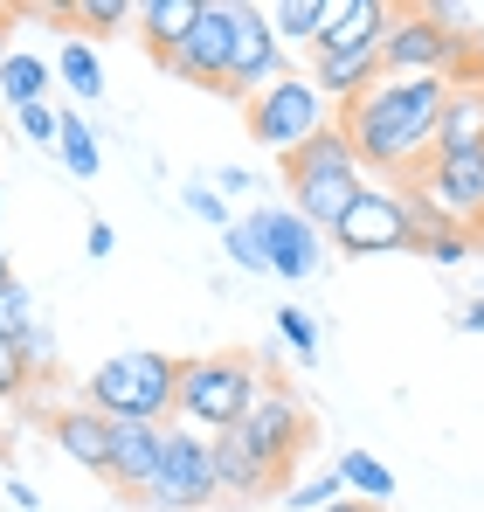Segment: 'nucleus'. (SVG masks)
Instances as JSON below:
<instances>
[{"label": "nucleus", "mask_w": 484, "mask_h": 512, "mask_svg": "<svg viewBox=\"0 0 484 512\" xmlns=\"http://www.w3.org/2000/svg\"><path fill=\"white\" fill-rule=\"evenodd\" d=\"M83 402L104 416V423H118V416H132V423H160L173 416V402H180V360L173 353H111L97 374H90V388H83Z\"/></svg>", "instance_id": "obj_5"}, {"label": "nucleus", "mask_w": 484, "mask_h": 512, "mask_svg": "<svg viewBox=\"0 0 484 512\" xmlns=\"http://www.w3.org/2000/svg\"><path fill=\"white\" fill-rule=\"evenodd\" d=\"M457 326H464V333H484V298H471V305L457 312Z\"/></svg>", "instance_id": "obj_37"}, {"label": "nucleus", "mask_w": 484, "mask_h": 512, "mask_svg": "<svg viewBox=\"0 0 484 512\" xmlns=\"http://www.w3.org/2000/svg\"><path fill=\"white\" fill-rule=\"evenodd\" d=\"M284 180H291V208L319 229V236H332L339 229V215L360 201V187H367V173H360V160H353V146H346V132H339V118L325 125L319 139H305L298 153H284Z\"/></svg>", "instance_id": "obj_4"}, {"label": "nucleus", "mask_w": 484, "mask_h": 512, "mask_svg": "<svg viewBox=\"0 0 484 512\" xmlns=\"http://www.w3.org/2000/svg\"><path fill=\"white\" fill-rule=\"evenodd\" d=\"M443 97H450V77H374L353 104H339V132H346L360 173H381L388 187L415 180L429 167Z\"/></svg>", "instance_id": "obj_1"}, {"label": "nucleus", "mask_w": 484, "mask_h": 512, "mask_svg": "<svg viewBox=\"0 0 484 512\" xmlns=\"http://www.w3.org/2000/svg\"><path fill=\"white\" fill-rule=\"evenodd\" d=\"M332 118H339V111H332V97H325L312 77H298V70H284L277 84H263L249 104H242L249 139H256V146H270V153H298L305 139H319Z\"/></svg>", "instance_id": "obj_6"}, {"label": "nucleus", "mask_w": 484, "mask_h": 512, "mask_svg": "<svg viewBox=\"0 0 484 512\" xmlns=\"http://www.w3.org/2000/svg\"><path fill=\"white\" fill-rule=\"evenodd\" d=\"M7 277H14V270H7V250H0V284H7Z\"/></svg>", "instance_id": "obj_41"}, {"label": "nucleus", "mask_w": 484, "mask_h": 512, "mask_svg": "<svg viewBox=\"0 0 484 512\" xmlns=\"http://www.w3.org/2000/svg\"><path fill=\"white\" fill-rule=\"evenodd\" d=\"M263 367L256 353H201V360H180V402L173 416L201 436H222V429H242V416L256 409L263 395Z\"/></svg>", "instance_id": "obj_3"}, {"label": "nucleus", "mask_w": 484, "mask_h": 512, "mask_svg": "<svg viewBox=\"0 0 484 512\" xmlns=\"http://www.w3.org/2000/svg\"><path fill=\"white\" fill-rule=\"evenodd\" d=\"M194 14H201V0H139V7H132V21H139L146 49L160 56V70L180 56V42H187V28H194Z\"/></svg>", "instance_id": "obj_19"}, {"label": "nucleus", "mask_w": 484, "mask_h": 512, "mask_svg": "<svg viewBox=\"0 0 484 512\" xmlns=\"http://www.w3.org/2000/svg\"><path fill=\"white\" fill-rule=\"evenodd\" d=\"M277 340L291 346L298 360H312V353H319V326H312V312H298V305H277Z\"/></svg>", "instance_id": "obj_29"}, {"label": "nucleus", "mask_w": 484, "mask_h": 512, "mask_svg": "<svg viewBox=\"0 0 484 512\" xmlns=\"http://www.w3.org/2000/svg\"><path fill=\"white\" fill-rule=\"evenodd\" d=\"M305 77H312V84L332 97V111H339V104H353L360 90L381 77V49H374V56H312V70H305Z\"/></svg>", "instance_id": "obj_20"}, {"label": "nucleus", "mask_w": 484, "mask_h": 512, "mask_svg": "<svg viewBox=\"0 0 484 512\" xmlns=\"http://www.w3.org/2000/svg\"><path fill=\"white\" fill-rule=\"evenodd\" d=\"M28 333H35V298H28L21 277H7V284H0V340L21 346Z\"/></svg>", "instance_id": "obj_27"}, {"label": "nucleus", "mask_w": 484, "mask_h": 512, "mask_svg": "<svg viewBox=\"0 0 484 512\" xmlns=\"http://www.w3.org/2000/svg\"><path fill=\"white\" fill-rule=\"evenodd\" d=\"M325 512H374L367 499H339V506H325Z\"/></svg>", "instance_id": "obj_39"}, {"label": "nucleus", "mask_w": 484, "mask_h": 512, "mask_svg": "<svg viewBox=\"0 0 484 512\" xmlns=\"http://www.w3.org/2000/svg\"><path fill=\"white\" fill-rule=\"evenodd\" d=\"M7 499H14L21 512H35V485H21V478H7Z\"/></svg>", "instance_id": "obj_38"}, {"label": "nucleus", "mask_w": 484, "mask_h": 512, "mask_svg": "<svg viewBox=\"0 0 484 512\" xmlns=\"http://www.w3.org/2000/svg\"><path fill=\"white\" fill-rule=\"evenodd\" d=\"M187 208H194L201 222H215V229H229V201H222L215 187H187Z\"/></svg>", "instance_id": "obj_34"}, {"label": "nucleus", "mask_w": 484, "mask_h": 512, "mask_svg": "<svg viewBox=\"0 0 484 512\" xmlns=\"http://www.w3.org/2000/svg\"><path fill=\"white\" fill-rule=\"evenodd\" d=\"M160 443H166V423H132V416H118L111 423V485H125V492H146L153 478H160Z\"/></svg>", "instance_id": "obj_16"}, {"label": "nucleus", "mask_w": 484, "mask_h": 512, "mask_svg": "<svg viewBox=\"0 0 484 512\" xmlns=\"http://www.w3.org/2000/svg\"><path fill=\"white\" fill-rule=\"evenodd\" d=\"M56 77L77 90L83 104H90V97H104V63H97V42H90V35H70V42H63V56H56Z\"/></svg>", "instance_id": "obj_24"}, {"label": "nucleus", "mask_w": 484, "mask_h": 512, "mask_svg": "<svg viewBox=\"0 0 484 512\" xmlns=\"http://www.w3.org/2000/svg\"><path fill=\"white\" fill-rule=\"evenodd\" d=\"M49 84H56V70H49L42 56H21V49H7V63H0V97H7L14 111H28V104H49Z\"/></svg>", "instance_id": "obj_21"}, {"label": "nucleus", "mask_w": 484, "mask_h": 512, "mask_svg": "<svg viewBox=\"0 0 484 512\" xmlns=\"http://www.w3.org/2000/svg\"><path fill=\"white\" fill-rule=\"evenodd\" d=\"M408 208L422 229H471L484 222V153L478 160H429L408 180Z\"/></svg>", "instance_id": "obj_9"}, {"label": "nucleus", "mask_w": 484, "mask_h": 512, "mask_svg": "<svg viewBox=\"0 0 484 512\" xmlns=\"http://www.w3.org/2000/svg\"><path fill=\"white\" fill-rule=\"evenodd\" d=\"M284 77V49H277V28H270V7H249L236 0V42H229V90L222 97H256L263 84Z\"/></svg>", "instance_id": "obj_13"}, {"label": "nucleus", "mask_w": 484, "mask_h": 512, "mask_svg": "<svg viewBox=\"0 0 484 512\" xmlns=\"http://www.w3.org/2000/svg\"><path fill=\"white\" fill-rule=\"evenodd\" d=\"M0 14H7V7H0Z\"/></svg>", "instance_id": "obj_42"}, {"label": "nucleus", "mask_w": 484, "mask_h": 512, "mask_svg": "<svg viewBox=\"0 0 484 512\" xmlns=\"http://www.w3.org/2000/svg\"><path fill=\"white\" fill-rule=\"evenodd\" d=\"M325 7H332V0H277V7H270L277 49H312L319 28H325Z\"/></svg>", "instance_id": "obj_23"}, {"label": "nucleus", "mask_w": 484, "mask_h": 512, "mask_svg": "<svg viewBox=\"0 0 484 512\" xmlns=\"http://www.w3.org/2000/svg\"><path fill=\"white\" fill-rule=\"evenodd\" d=\"M415 250L429 256V263H471V256H478V236H471V229H422Z\"/></svg>", "instance_id": "obj_28"}, {"label": "nucleus", "mask_w": 484, "mask_h": 512, "mask_svg": "<svg viewBox=\"0 0 484 512\" xmlns=\"http://www.w3.org/2000/svg\"><path fill=\"white\" fill-rule=\"evenodd\" d=\"M7 14H14V7H7ZM7 14H0V63H7Z\"/></svg>", "instance_id": "obj_40"}, {"label": "nucleus", "mask_w": 484, "mask_h": 512, "mask_svg": "<svg viewBox=\"0 0 484 512\" xmlns=\"http://www.w3.org/2000/svg\"><path fill=\"white\" fill-rule=\"evenodd\" d=\"M478 153H484V70H464L443 97L429 160H478Z\"/></svg>", "instance_id": "obj_14"}, {"label": "nucleus", "mask_w": 484, "mask_h": 512, "mask_svg": "<svg viewBox=\"0 0 484 512\" xmlns=\"http://www.w3.org/2000/svg\"><path fill=\"white\" fill-rule=\"evenodd\" d=\"M222 250H229V263H242V270H270V263H263V243L249 236V222H229V229H222Z\"/></svg>", "instance_id": "obj_33"}, {"label": "nucleus", "mask_w": 484, "mask_h": 512, "mask_svg": "<svg viewBox=\"0 0 484 512\" xmlns=\"http://www.w3.org/2000/svg\"><path fill=\"white\" fill-rule=\"evenodd\" d=\"M49 436L63 457H77V471H111V423L83 402V409H56L49 416Z\"/></svg>", "instance_id": "obj_17"}, {"label": "nucleus", "mask_w": 484, "mask_h": 512, "mask_svg": "<svg viewBox=\"0 0 484 512\" xmlns=\"http://www.w3.org/2000/svg\"><path fill=\"white\" fill-rule=\"evenodd\" d=\"M28 381H35V367L21 360V346H14V340H0V402L28 395Z\"/></svg>", "instance_id": "obj_31"}, {"label": "nucleus", "mask_w": 484, "mask_h": 512, "mask_svg": "<svg viewBox=\"0 0 484 512\" xmlns=\"http://www.w3.org/2000/svg\"><path fill=\"white\" fill-rule=\"evenodd\" d=\"M236 436L256 450V464H263V471L277 478V492H284L291 471H298V457H305V443H312V409H305L284 381H263V395H256V409L242 416Z\"/></svg>", "instance_id": "obj_7"}, {"label": "nucleus", "mask_w": 484, "mask_h": 512, "mask_svg": "<svg viewBox=\"0 0 484 512\" xmlns=\"http://www.w3.org/2000/svg\"><path fill=\"white\" fill-rule=\"evenodd\" d=\"M415 236H422V222H415L408 194H402V187L367 180V187H360V201L339 215V229H332L325 243H332V250H346V256H395V250H415Z\"/></svg>", "instance_id": "obj_8"}, {"label": "nucleus", "mask_w": 484, "mask_h": 512, "mask_svg": "<svg viewBox=\"0 0 484 512\" xmlns=\"http://www.w3.org/2000/svg\"><path fill=\"white\" fill-rule=\"evenodd\" d=\"M56 153H63V167L77 173V180H90V173H97V132L83 125L77 111H63V132H56Z\"/></svg>", "instance_id": "obj_26"}, {"label": "nucleus", "mask_w": 484, "mask_h": 512, "mask_svg": "<svg viewBox=\"0 0 484 512\" xmlns=\"http://www.w3.org/2000/svg\"><path fill=\"white\" fill-rule=\"evenodd\" d=\"M332 471H339L346 499H367V506H381V499L395 492V471H388V464H381L374 450H346V457H339Z\"/></svg>", "instance_id": "obj_22"}, {"label": "nucleus", "mask_w": 484, "mask_h": 512, "mask_svg": "<svg viewBox=\"0 0 484 512\" xmlns=\"http://www.w3.org/2000/svg\"><path fill=\"white\" fill-rule=\"evenodd\" d=\"M249 236L263 243L270 277H284V284H305V277L325 263V236L298 215V208H256V215H249Z\"/></svg>", "instance_id": "obj_12"}, {"label": "nucleus", "mask_w": 484, "mask_h": 512, "mask_svg": "<svg viewBox=\"0 0 484 512\" xmlns=\"http://www.w3.org/2000/svg\"><path fill=\"white\" fill-rule=\"evenodd\" d=\"M118 250V229L111 222H90V236H83V256H111Z\"/></svg>", "instance_id": "obj_35"}, {"label": "nucleus", "mask_w": 484, "mask_h": 512, "mask_svg": "<svg viewBox=\"0 0 484 512\" xmlns=\"http://www.w3.org/2000/svg\"><path fill=\"white\" fill-rule=\"evenodd\" d=\"M14 125H21V139H35V146H56V132H63V111H56V104H28V111H14Z\"/></svg>", "instance_id": "obj_30"}, {"label": "nucleus", "mask_w": 484, "mask_h": 512, "mask_svg": "<svg viewBox=\"0 0 484 512\" xmlns=\"http://www.w3.org/2000/svg\"><path fill=\"white\" fill-rule=\"evenodd\" d=\"M388 28H395V7L388 0H332L312 56H374Z\"/></svg>", "instance_id": "obj_15"}, {"label": "nucleus", "mask_w": 484, "mask_h": 512, "mask_svg": "<svg viewBox=\"0 0 484 512\" xmlns=\"http://www.w3.org/2000/svg\"><path fill=\"white\" fill-rule=\"evenodd\" d=\"M229 42H236V0H201L194 28H187V42L166 70L201 90H229Z\"/></svg>", "instance_id": "obj_11"}, {"label": "nucleus", "mask_w": 484, "mask_h": 512, "mask_svg": "<svg viewBox=\"0 0 484 512\" xmlns=\"http://www.w3.org/2000/svg\"><path fill=\"white\" fill-rule=\"evenodd\" d=\"M208 457H215V485H222V499H263V492H277V478L256 464V450L242 443L236 429L208 436Z\"/></svg>", "instance_id": "obj_18"}, {"label": "nucleus", "mask_w": 484, "mask_h": 512, "mask_svg": "<svg viewBox=\"0 0 484 512\" xmlns=\"http://www.w3.org/2000/svg\"><path fill=\"white\" fill-rule=\"evenodd\" d=\"M49 353H56V346H49V333H42V326H35V333H28V340H21V360H28V367H35V374H42V367H49Z\"/></svg>", "instance_id": "obj_36"}, {"label": "nucleus", "mask_w": 484, "mask_h": 512, "mask_svg": "<svg viewBox=\"0 0 484 512\" xmlns=\"http://www.w3.org/2000/svg\"><path fill=\"white\" fill-rule=\"evenodd\" d=\"M478 298H484V291H478Z\"/></svg>", "instance_id": "obj_43"}, {"label": "nucleus", "mask_w": 484, "mask_h": 512, "mask_svg": "<svg viewBox=\"0 0 484 512\" xmlns=\"http://www.w3.org/2000/svg\"><path fill=\"white\" fill-rule=\"evenodd\" d=\"M346 499V485H339V471H305V478H291L284 485V512H325Z\"/></svg>", "instance_id": "obj_25"}, {"label": "nucleus", "mask_w": 484, "mask_h": 512, "mask_svg": "<svg viewBox=\"0 0 484 512\" xmlns=\"http://www.w3.org/2000/svg\"><path fill=\"white\" fill-rule=\"evenodd\" d=\"M153 512H201L222 499L215 485V457H208V436L187 423H166V443H160V478L139 492Z\"/></svg>", "instance_id": "obj_10"}, {"label": "nucleus", "mask_w": 484, "mask_h": 512, "mask_svg": "<svg viewBox=\"0 0 484 512\" xmlns=\"http://www.w3.org/2000/svg\"><path fill=\"white\" fill-rule=\"evenodd\" d=\"M478 56V35H471V14L457 0H436V7H395V28L381 35V77H464V63Z\"/></svg>", "instance_id": "obj_2"}, {"label": "nucleus", "mask_w": 484, "mask_h": 512, "mask_svg": "<svg viewBox=\"0 0 484 512\" xmlns=\"http://www.w3.org/2000/svg\"><path fill=\"white\" fill-rule=\"evenodd\" d=\"M77 28H90V35H104V28H118V21H132V7L125 0H77V14H70Z\"/></svg>", "instance_id": "obj_32"}]
</instances>
